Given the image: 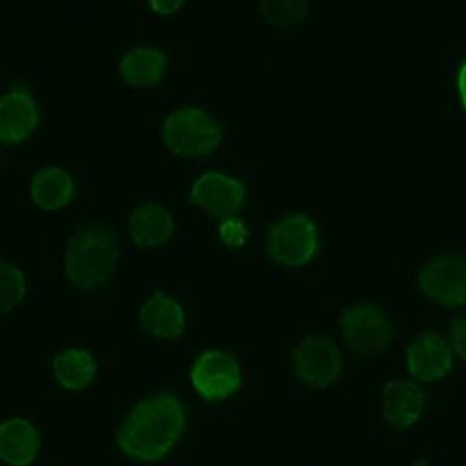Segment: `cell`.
<instances>
[{
	"instance_id": "6da1fadb",
	"label": "cell",
	"mask_w": 466,
	"mask_h": 466,
	"mask_svg": "<svg viewBox=\"0 0 466 466\" xmlns=\"http://www.w3.org/2000/svg\"><path fill=\"white\" fill-rule=\"evenodd\" d=\"M184 430V411L177 397L158 391L133 406L115 433L116 450L131 459L158 461Z\"/></svg>"
},
{
	"instance_id": "7a4b0ae2",
	"label": "cell",
	"mask_w": 466,
	"mask_h": 466,
	"mask_svg": "<svg viewBox=\"0 0 466 466\" xmlns=\"http://www.w3.org/2000/svg\"><path fill=\"white\" fill-rule=\"evenodd\" d=\"M118 260L116 238L111 229L87 226L73 233L64 248V269L69 280L89 291L111 279Z\"/></svg>"
},
{
	"instance_id": "3957f363",
	"label": "cell",
	"mask_w": 466,
	"mask_h": 466,
	"mask_svg": "<svg viewBox=\"0 0 466 466\" xmlns=\"http://www.w3.org/2000/svg\"><path fill=\"white\" fill-rule=\"evenodd\" d=\"M162 140L177 157H204L218 147L222 129L204 109L186 106L167 115L162 124Z\"/></svg>"
},
{
	"instance_id": "277c9868",
	"label": "cell",
	"mask_w": 466,
	"mask_h": 466,
	"mask_svg": "<svg viewBox=\"0 0 466 466\" xmlns=\"http://www.w3.org/2000/svg\"><path fill=\"white\" fill-rule=\"evenodd\" d=\"M340 331L344 342L364 355H384L393 344V324L375 302H355L342 309Z\"/></svg>"
},
{
	"instance_id": "5b68a950",
	"label": "cell",
	"mask_w": 466,
	"mask_h": 466,
	"mask_svg": "<svg viewBox=\"0 0 466 466\" xmlns=\"http://www.w3.org/2000/svg\"><path fill=\"white\" fill-rule=\"evenodd\" d=\"M291 366L295 377L311 390H324L337 382L342 373L344 359L335 339L328 335H304L293 353Z\"/></svg>"
},
{
	"instance_id": "8992f818",
	"label": "cell",
	"mask_w": 466,
	"mask_h": 466,
	"mask_svg": "<svg viewBox=\"0 0 466 466\" xmlns=\"http://www.w3.org/2000/svg\"><path fill=\"white\" fill-rule=\"evenodd\" d=\"M266 249L277 264L300 268L308 264L319 249L317 226L302 213L288 215L268 228Z\"/></svg>"
},
{
	"instance_id": "52a82bcc",
	"label": "cell",
	"mask_w": 466,
	"mask_h": 466,
	"mask_svg": "<svg viewBox=\"0 0 466 466\" xmlns=\"http://www.w3.org/2000/svg\"><path fill=\"white\" fill-rule=\"evenodd\" d=\"M419 289L435 304L459 308L466 304V257L439 255L417 271Z\"/></svg>"
},
{
	"instance_id": "ba28073f",
	"label": "cell",
	"mask_w": 466,
	"mask_h": 466,
	"mask_svg": "<svg viewBox=\"0 0 466 466\" xmlns=\"http://www.w3.org/2000/svg\"><path fill=\"white\" fill-rule=\"evenodd\" d=\"M189 379L202 399L222 400L238 390L242 371L233 355L224 351H204L193 362Z\"/></svg>"
},
{
	"instance_id": "9c48e42d",
	"label": "cell",
	"mask_w": 466,
	"mask_h": 466,
	"mask_svg": "<svg viewBox=\"0 0 466 466\" xmlns=\"http://www.w3.org/2000/svg\"><path fill=\"white\" fill-rule=\"evenodd\" d=\"M189 197L209 217H218L235 213L244 206L246 187L240 180L226 173L208 171L193 182Z\"/></svg>"
},
{
	"instance_id": "30bf717a",
	"label": "cell",
	"mask_w": 466,
	"mask_h": 466,
	"mask_svg": "<svg viewBox=\"0 0 466 466\" xmlns=\"http://www.w3.org/2000/svg\"><path fill=\"white\" fill-rule=\"evenodd\" d=\"M406 366L420 382L441 380L451 373V348L439 333L419 331L406 348Z\"/></svg>"
},
{
	"instance_id": "8fae6325",
	"label": "cell",
	"mask_w": 466,
	"mask_h": 466,
	"mask_svg": "<svg viewBox=\"0 0 466 466\" xmlns=\"http://www.w3.org/2000/svg\"><path fill=\"white\" fill-rule=\"evenodd\" d=\"M175 229L171 211L160 202H142L135 206L127 220V233L135 246L155 248L164 244Z\"/></svg>"
},
{
	"instance_id": "7c38bea8",
	"label": "cell",
	"mask_w": 466,
	"mask_h": 466,
	"mask_svg": "<svg viewBox=\"0 0 466 466\" xmlns=\"http://www.w3.org/2000/svg\"><path fill=\"white\" fill-rule=\"evenodd\" d=\"M38 124L35 100L24 91H9L0 96V140L16 144L27 138Z\"/></svg>"
},
{
	"instance_id": "4fadbf2b",
	"label": "cell",
	"mask_w": 466,
	"mask_h": 466,
	"mask_svg": "<svg viewBox=\"0 0 466 466\" xmlns=\"http://www.w3.org/2000/svg\"><path fill=\"white\" fill-rule=\"evenodd\" d=\"M144 333L155 339H177L186 328V313L178 300L164 293H153L140 309Z\"/></svg>"
},
{
	"instance_id": "5bb4252c",
	"label": "cell",
	"mask_w": 466,
	"mask_h": 466,
	"mask_svg": "<svg viewBox=\"0 0 466 466\" xmlns=\"http://www.w3.org/2000/svg\"><path fill=\"white\" fill-rule=\"evenodd\" d=\"M424 410V391L410 380H391L384 388L382 411L391 428L406 430L417 422Z\"/></svg>"
},
{
	"instance_id": "9a60e30c",
	"label": "cell",
	"mask_w": 466,
	"mask_h": 466,
	"mask_svg": "<svg viewBox=\"0 0 466 466\" xmlns=\"http://www.w3.org/2000/svg\"><path fill=\"white\" fill-rule=\"evenodd\" d=\"M40 451V433L22 417L0 422V459L11 466L31 464Z\"/></svg>"
},
{
	"instance_id": "2e32d148",
	"label": "cell",
	"mask_w": 466,
	"mask_h": 466,
	"mask_svg": "<svg viewBox=\"0 0 466 466\" xmlns=\"http://www.w3.org/2000/svg\"><path fill=\"white\" fill-rule=\"evenodd\" d=\"M29 193L38 208L46 211H56L73 200L75 180L67 169L47 166L33 175Z\"/></svg>"
},
{
	"instance_id": "e0dca14e",
	"label": "cell",
	"mask_w": 466,
	"mask_h": 466,
	"mask_svg": "<svg viewBox=\"0 0 466 466\" xmlns=\"http://www.w3.org/2000/svg\"><path fill=\"white\" fill-rule=\"evenodd\" d=\"M116 73L129 86H153L166 76L167 56L155 47H133L120 60Z\"/></svg>"
},
{
	"instance_id": "ac0fdd59",
	"label": "cell",
	"mask_w": 466,
	"mask_h": 466,
	"mask_svg": "<svg viewBox=\"0 0 466 466\" xmlns=\"http://www.w3.org/2000/svg\"><path fill=\"white\" fill-rule=\"evenodd\" d=\"M53 373L67 390H86L98 377L95 355L84 348L60 350L53 359Z\"/></svg>"
},
{
	"instance_id": "d6986e66",
	"label": "cell",
	"mask_w": 466,
	"mask_h": 466,
	"mask_svg": "<svg viewBox=\"0 0 466 466\" xmlns=\"http://www.w3.org/2000/svg\"><path fill=\"white\" fill-rule=\"evenodd\" d=\"M27 293V279L13 264L0 260V315L13 311Z\"/></svg>"
},
{
	"instance_id": "ffe728a7",
	"label": "cell",
	"mask_w": 466,
	"mask_h": 466,
	"mask_svg": "<svg viewBox=\"0 0 466 466\" xmlns=\"http://www.w3.org/2000/svg\"><path fill=\"white\" fill-rule=\"evenodd\" d=\"M260 9L266 20L275 27H291L308 16L309 4L302 0L286 2H262Z\"/></svg>"
},
{
	"instance_id": "44dd1931",
	"label": "cell",
	"mask_w": 466,
	"mask_h": 466,
	"mask_svg": "<svg viewBox=\"0 0 466 466\" xmlns=\"http://www.w3.org/2000/svg\"><path fill=\"white\" fill-rule=\"evenodd\" d=\"M218 238L222 240V244H226L228 248H242L248 238H249V228L244 220L237 218V217H229L224 218L218 224Z\"/></svg>"
},
{
	"instance_id": "7402d4cb",
	"label": "cell",
	"mask_w": 466,
	"mask_h": 466,
	"mask_svg": "<svg viewBox=\"0 0 466 466\" xmlns=\"http://www.w3.org/2000/svg\"><path fill=\"white\" fill-rule=\"evenodd\" d=\"M450 339L455 353L466 360V315H457L450 322Z\"/></svg>"
},
{
	"instance_id": "603a6c76",
	"label": "cell",
	"mask_w": 466,
	"mask_h": 466,
	"mask_svg": "<svg viewBox=\"0 0 466 466\" xmlns=\"http://www.w3.org/2000/svg\"><path fill=\"white\" fill-rule=\"evenodd\" d=\"M180 7V2H173V0H155L151 2V9L157 13V15H173L177 9Z\"/></svg>"
},
{
	"instance_id": "cb8c5ba5",
	"label": "cell",
	"mask_w": 466,
	"mask_h": 466,
	"mask_svg": "<svg viewBox=\"0 0 466 466\" xmlns=\"http://www.w3.org/2000/svg\"><path fill=\"white\" fill-rule=\"evenodd\" d=\"M457 91H459V100H461L462 107L466 109V60L462 62V66L459 67V73H457Z\"/></svg>"
}]
</instances>
